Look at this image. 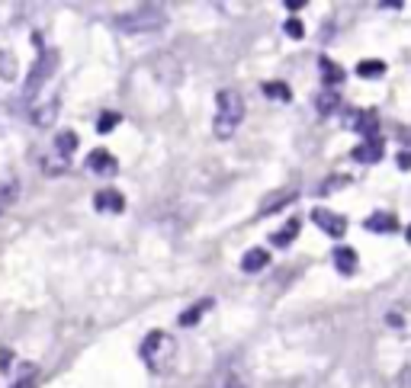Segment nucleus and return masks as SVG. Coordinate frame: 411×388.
Returning <instances> with one entry per match:
<instances>
[{
	"instance_id": "f3484780",
	"label": "nucleus",
	"mask_w": 411,
	"mask_h": 388,
	"mask_svg": "<svg viewBox=\"0 0 411 388\" xmlns=\"http://www.w3.org/2000/svg\"><path fill=\"white\" fill-rule=\"evenodd\" d=\"M296 234H299V222H296V218H289V222H286V228H280V232L270 234V241H273L277 248H286V244H293Z\"/></svg>"
},
{
	"instance_id": "9d476101",
	"label": "nucleus",
	"mask_w": 411,
	"mask_h": 388,
	"mask_svg": "<svg viewBox=\"0 0 411 388\" xmlns=\"http://www.w3.org/2000/svg\"><path fill=\"white\" fill-rule=\"evenodd\" d=\"M402 228L398 225V218H395L392 212H373L366 218V232H376V234H395Z\"/></svg>"
},
{
	"instance_id": "423d86ee",
	"label": "nucleus",
	"mask_w": 411,
	"mask_h": 388,
	"mask_svg": "<svg viewBox=\"0 0 411 388\" xmlns=\"http://www.w3.org/2000/svg\"><path fill=\"white\" fill-rule=\"evenodd\" d=\"M87 170L97 177H113V174H119V164L106 148H93L90 154H87Z\"/></svg>"
},
{
	"instance_id": "aec40b11",
	"label": "nucleus",
	"mask_w": 411,
	"mask_h": 388,
	"mask_svg": "<svg viewBox=\"0 0 411 388\" xmlns=\"http://www.w3.org/2000/svg\"><path fill=\"white\" fill-rule=\"evenodd\" d=\"M74 148H77V135L74 132H58V138H55V151H58L61 157H67Z\"/></svg>"
},
{
	"instance_id": "39448f33",
	"label": "nucleus",
	"mask_w": 411,
	"mask_h": 388,
	"mask_svg": "<svg viewBox=\"0 0 411 388\" xmlns=\"http://www.w3.org/2000/svg\"><path fill=\"white\" fill-rule=\"evenodd\" d=\"M312 222L319 225L321 232H325L328 238H335V241H341V238H344V232H347L344 215L328 212V209H315V212H312Z\"/></svg>"
},
{
	"instance_id": "a878e982",
	"label": "nucleus",
	"mask_w": 411,
	"mask_h": 388,
	"mask_svg": "<svg viewBox=\"0 0 411 388\" xmlns=\"http://www.w3.org/2000/svg\"><path fill=\"white\" fill-rule=\"evenodd\" d=\"M13 388H33V372H29V379H23V382H17Z\"/></svg>"
},
{
	"instance_id": "f03ea898",
	"label": "nucleus",
	"mask_w": 411,
	"mask_h": 388,
	"mask_svg": "<svg viewBox=\"0 0 411 388\" xmlns=\"http://www.w3.org/2000/svg\"><path fill=\"white\" fill-rule=\"evenodd\" d=\"M244 119V97L238 90H232V87H225V90H218L216 97V119H212V132H216V138H232V135L238 132V125H241Z\"/></svg>"
},
{
	"instance_id": "a211bd4d",
	"label": "nucleus",
	"mask_w": 411,
	"mask_h": 388,
	"mask_svg": "<svg viewBox=\"0 0 411 388\" xmlns=\"http://www.w3.org/2000/svg\"><path fill=\"white\" fill-rule=\"evenodd\" d=\"M55 116H58V99H51V103H45V106H39L35 109V116H33V122L35 125H51L55 122Z\"/></svg>"
},
{
	"instance_id": "20e7f679",
	"label": "nucleus",
	"mask_w": 411,
	"mask_h": 388,
	"mask_svg": "<svg viewBox=\"0 0 411 388\" xmlns=\"http://www.w3.org/2000/svg\"><path fill=\"white\" fill-rule=\"evenodd\" d=\"M55 67H58V51H42L39 55V61L33 65V71H29V77H26V87H23V97L33 99L35 93H39V87H42L45 81H49L51 74H55Z\"/></svg>"
},
{
	"instance_id": "4468645a",
	"label": "nucleus",
	"mask_w": 411,
	"mask_h": 388,
	"mask_svg": "<svg viewBox=\"0 0 411 388\" xmlns=\"http://www.w3.org/2000/svg\"><path fill=\"white\" fill-rule=\"evenodd\" d=\"M209 308H212V298H200V302H196L193 308H186V312L180 314V318H177V324H180V328H193V324L200 321V318H202L206 312H209Z\"/></svg>"
},
{
	"instance_id": "412c9836",
	"label": "nucleus",
	"mask_w": 411,
	"mask_h": 388,
	"mask_svg": "<svg viewBox=\"0 0 411 388\" xmlns=\"http://www.w3.org/2000/svg\"><path fill=\"white\" fill-rule=\"evenodd\" d=\"M293 199H296V193H293V190H289V193H277V196H270L267 202L260 206V212H264V215H270V212H273V209L286 206V202H293Z\"/></svg>"
},
{
	"instance_id": "0eeeda50",
	"label": "nucleus",
	"mask_w": 411,
	"mask_h": 388,
	"mask_svg": "<svg viewBox=\"0 0 411 388\" xmlns=\"http://www.w3.org/2000/svg\"><path fill=\"white\" fill-rule=\"evenodd\" d=\"M382 154H386V141L379 138V135H373V138H363L360 145L350 151V157H353V161H360V164H376Z\"/></svg>"
},
{
	"instance_id": "9b49d317",
	"label": "nucleus",
	"mask_w": 411,
	"mask_h": 388,
	"mask_svg": "<svg viewBox=\"0 0 411 388\" xmlns=\"http://www.w3.org/2000/svg\"><path fill=\"white\" fill-rule=\"evenodd\" d=\"M267 266H270V250L267 248L244 250V257H241V270L244 273H260V270H267Z\"/></svg>"
},
{
	"instance_id": "f257e3e1",
	"label": "nucleus",
	"mask_w": 411,
	"mask_h": 388,
	"mask_svg": "<svg viewBox=\"0 0 411 388\" xmlns=\"http://www.w3.org/2000/svg\"><path fill=\"white\" fill-rule=\"evenodd\" d=\"M138 353H142L145 366H148L154 375H164V372H170L177 363V340L170 337L168 330H152V334H145Z\"/></svg>"
},
{
	"instance_id": "2eb2a0df",
	"label": "nucleus",
	"mask_w": 411,
	"mask_h": 388,
	"mask_svg": "<svg viewBox=\"0 0 411 388\" xmlns=\"http://www.w3.org/2000/svg\"><path fill=\"white\" fill-rule=\"evenodd\" d=\"M17 196H19L17 180H0V215L10 212V206L17 202Z\"/></svg>"
},
{
	"instance_id": "4be33fe9",
	"label": "nucleus",
	"mask_w": 411,
	"mask_h": 388,
	"mask_svg": "<svg viewBox=\"0 0 411 388\" xmlns=\"http://www.w3.org/2000/svg\"><path fill=\"white\" fill-rule=\"evenodd\" d=\"M264 93H267L270 99H289V87H286V83H280V81L264 83Z\"/></svg>"
},
{
	"instance_id": "b1692460",
	"label": "nucleus",
	"mask_w": 411,
	"mask_h": 388,
	"mask_svg": "<svg viewBox=\"0 0 411 388\" xmlns=\"http://www.w3.org/2000/svg\"><path fill=\"white\" fill-rule=\"evenodd\" d=\"M303 23H299V19H289V23H286V35H293V39H303Z\"/></svg>"
},
{
	"instance_id": "5701e85b",
	"label": "nucleus",
	"mask_w": 411,
	"mask_h": 388,
	"mask_svg": "<svg viewBox=\"0 0 411 388\" xmlns=\"http://www.w3.org/2000/svg\"><path fill=\"white\" fill-rule=\"evenodd\" d=\"M116 125H119V113H103V116L97 119V132L106 135V132H113Z\"/></svg>"
},
{
	"instance_id": "7ed1b4c3",
	"label": "nucleus",
	"mask_w": 411,
	"mask_h": 388,
	"mask_svg": "<svg viewBox=\"0 0 411 388\" xmlns=\"http://www.w3.org/2000/svg\"><path fill=\"white\" fill-rule=\"evenodd\" d=\"M164 23H168L164 7H152V3L135 7V10H129V13H122V17H116V29L126 35H148V33H154V29H161Z\"/></svg>"
},
{
	"instance_id": "f8f14e48",
	"label": "nucleus",
	"mask_w": 411,
	"mask_h": 388,
	"mask_svg": "<svg viewBox=\"0 0 411 388\" xmlns=\"http://www.w3.org/2000/svg\"><path fill=\"white\" fill-rule=\"evenodd\" d=\"M331 260H335L337 273H344V276H350V273L357 270V264H360V260H357V250H353V248H344V244H341V248H335Z\"/></svg>"
},
{
	"instance_id": "6e6552de",
	"label": "nucleus",
	"mask_w": 411,
	"mask_h": 388,
	"mask_svg": "<svg viewBox=\"0 0 411 388\" xmlns=\"http://www.w3.org/2000/svg\"><path fill=\"white\" fill-rule=\"evenodd\" d=\"M93 209L103 212V215H119L122 209H126V199H122L119 190H100L97 196H93Z\"/></svg>"
},
{
	"instance_id": "ddd939ff",
	"label": "nucleus",
	"mask_w": 411,
	"mask_h": 388,
	"mask_svg": "<svg viewBox=\"0 0 411 388\" xmlns=\"http://www.w3.org/2000/svg\"><path fill=\"white\" fill-rule=\"evenodd\" d=\"M319 67H321V81H325V90H335L337 83L344 81V71H341V65H335L331 58H321Z\"/></svg>"
},
{
	"instance_id": "dca6fc26",
	"label": "nucleus",
	"mask_w": 411,
	"mask_h": 388,
	"mask_svg": "<svg viewBox=\"0 0 411 388\" xmlns=\"http://www.w3.org/2000/svg\"><path fill=\"white\" fill-rule=\"evenodd\" d=\"M315 106H319L321 116H331V113L341 106V93H337V90H321L319 99H315Z\"/></svg>"
},
{
	"instance_id": "1a4fd4ad",
	"label": "nucleus",
	"mask_w": 411,
	"mask_h": 388,
	"mask_svg": "<svg viewBox=\"0 0 411 388\" xmlns=\"http://www.w3.org/2000/svg\"><path fill=\"white\" fill-rule=\"evenodd\" d=\"M347 122H350V129H357L363 138H373V135H379V119H376V113H373V109H360V113H357V116H350Z\"/></svg>"
},
{
	"instance_id": "6ab92c4d",
	"label": "nucleus",
	"mask_w": 411,
	"mask_h": 388,
	"mask_svg": "<svg viewBox=\"0 0 411 388\" xmlns=\"http://www.w3.org/2000/svg\"><path fill=\"white\" fill-rule=\"evenodd\" d=\"M357 74H360V77H379V74H386V61H376V58L360 61V65H357Z\"/></svg>"
},
{
	"instance_id": "393cba45",
	"label": "nucleus",
	"mask_w": 411,
	"mask_h": 388,
	"mask_svg": "<svg viewBox=\"0 0 411 388\" xmlns=\"http://www.w3.org/2000/svg\"><path fill=\"white\" fill-rule=\"evenodd\" d=\"M398 167H402V170H408V154H405V151H402V154H398Z\"/></svg>"
}]
</instances>
